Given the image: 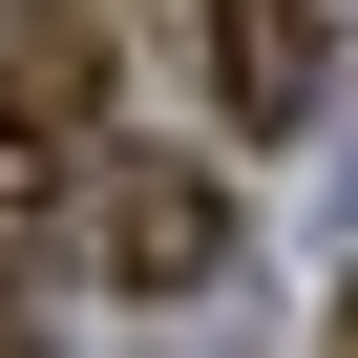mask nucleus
Returning a JSON list of instances; mask_svg holds the SVG:
<instances>
[{
    "label": "nucleus",
    "instance_id": "4",
    "mask_svg": "<svg viewBox=\"0 0 358 358\" xmlns=\"http://www.w3.org/2000/svg\"><path fill=\"white\" fill-rule=\"evenodd\" d=\"M0 358H43V337H22V316H0Z\"/></svg>",
    "mask_w": 358,
    "mask_h": 358
},
{
    "label": "nucleus",
    "instance_id": "3",
    "mask_svg": "<svg viewBox=\"0 0 358 358\" xmlns=\"http://www.w3.org/2000/svg\"><path fill=\"white\" fill-rule=\"evenodd\" d=\"M211 85H232V127H295L316 106V0H211Z\"/></svg>",
    "mask_w": 358,
    "mask_h": 358
},
{
    "label": "nucleus",
    "instance_id": "5",
    "mask_svg": "<svg viewBox=\"0 0 358 358\" xmlns=\"http://www.w3.org/2000/svg\"><path fill=\"white\" fill-rule=\"evenodd\" d=\"M337 358H358V316H337Z\"/></svg>",
    "mask_w": 358,
    "mask_h": 358
},
{
    "label": "nucleus",
    "instance_id": "1",
    "mask_svg": "<svg viewBox=\"0 0 358 358\" xmlns=\"http://www.w3.org/2000/svg\"><path fill=\"white\" fill-rule=\"evenodd\" d=\"M64 232H85L106 295H211L232 274V190H211L190 148H85V211Z\"/></svg>",
    "mask_w": 358,
    "mask_h": 358
},
{
    "label": "nucleus",
    "instance_id": "2",
    "mask_svg": "<svg viewBox=\"0 0 358 358\" xmlns=\"http://www.w3.org/2000/svg\"><path fill=\"white\" fill-rule=\"evenodd\" d=\"M106 127V0H0V148Z\"/></svg>",
    "mask_w": 358,
    "mask_h": 358
}]
</instances>
